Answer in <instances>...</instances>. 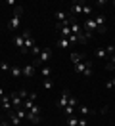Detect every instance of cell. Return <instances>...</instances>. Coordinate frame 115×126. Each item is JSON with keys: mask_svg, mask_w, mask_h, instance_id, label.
<instances>
[{"mask_svg": "<svg viewBox=\"0 0 115 126\" xmlns=\"http://www.w3.org/2000/svg\"><path fill=\"white\" fill-rule=\"evenodd\" d=\"M52 54L54 52L50 50V48H42V52L38 54V57H35V63H33V65H35V67H37V65H42V67L48 65L50 59H52Z\"/></svg>", "mask_w": 115, "mask_h": 126, "instance_id": "1", "label": "cell"}, {"mask_svg": "<svg viewBox=\"0 0 115 126\" xmlns=\"http://www.w3.org/2000/svg\"><path fill=\"white\" fill-rule=\"evenodd\" d=\"M21 16H23V8L21 6H15L14 16L10 19V23H8V27H10L12 31H17V29H19V25H21Z\"/></svg>", "mask_w": 115, "mask_h": 126, "instance_id": "2", "label": "cell"}, {"mask_svg": "<svg viewBox=\"0 0 115 126\" xmlns=\"http://www.w3.org/2000/svg\"><path fill=\"white\" fill-rule=\"evenodd\" d=\"M23 36H25V46H23V50H21V54H27V52H31L33 48L37 46L35 44V38H33V32L27 29V31H23Z\"/></svg>", "mask_w": 115, "mask_h": 126, "instance_id": "3", "label": "cell"}, {"mask_svg": "<svg viewBox=\"0 0 115 126\" xmlns=\"http://www.w3.org/2000/svg\"><path fill=\"white\" fill-rule=\"evenodd\" d=\"M10 101H12V109H19V107H23V101H25V99H23V95L19 94V92H12V94H10Z\"/></svg>", "mask_w": 115, "mask_h": 126, "instance_id": "4", "label": "cell"}, {"mask_svg": "<svg viewBox=\"0 0 115 126\" xmlns=\"http://www.w3.org/2000/svg\"><path fill=\"white\" fill-rule=\"evenodd\" d=\"M84 32H90V34L98 32V25L94 19H84Z\"/></svg>", "mask_w": 115, "mask_h": 126, "instance_id": "5", "label": "cell"}, {"mask_svg": "<svg viewBox=\"0 0 115 126\" xmlns=\"http://www.w3.org/2000/svg\"><path fill=\"white\" fill-rule=\"evenodd\" d=\"M69 97H71V94H69V90H63L61 92V97H60V101H58V107H60L61 111L67 107V103H69Z\"/></svg>", "mask_w": 115, "mask_h": 126, "instance_id": "6", "label": "cell"}, {"mask_svg": "<svg viewBox=\"0 0 115 126\" xmlns=\"http://www.w3.org/2000/svg\"><path fill=\"white\" fill-rule=\"evenodd\" d=\"M92 63L88 61V59H84V61H81V63H75V65H73V71L77 73V75H83L84 73V69H86V67H90Z\"/></svg>", "mask_w": 115, "mask_h": 126, "instance_id": "7", "label": "cell"}, {"mask_svg": "<svg viewBox=\"0 0 115 126\" xmlns=\"http://www.w3.org/2000/svg\"><path fill=\"white\" fill-rule=\"evenodd\" d=\"M83 6H84V2H73V4H71V8H69V14L81 16V14H83Z\"/></svg>", "mask_w": 115, "mask_h": 126, "instance_id": "8", "label": "cell"}, {"mask_svg": "<svg viewBox=\"0 0 115 126\" xmlns=\"http://www.w3.org/2000/svg\"><path fill=\"white\" fill-rule=\"evenodd\" d=\"M10 75H12L14 79H21V77H23V67H19V65H12Z\"/></svg>", "mask_w": 115, "mask_h": 126, "instance_id": "9", "label": "cell"}, {"mask_svg": "<svg viewBox=\"0 0 115 126\" xmlns=\"http://www.w3.org/2000/svg\"><path fill=\"white\" fill-rule=\"evenodd\" d=\"M14 42H15V48H17V50H23V46H25V36H23V32L15 34Z\"/></svg>", "mask_w": 115, "mask_h": 126, "instance_id": "10", "label": "cell"}, {"mask_svg": "<svg viewBox=\"0 0 115 126\" xmlns=\"http://www.w3.org/2000/svg\"><path fill=\"white\" fill-rule=\"evenodd\" d=\"M35 73H37V69H35V65H25L23 67V77H35Z\"/></svg>", "mask_w": 115, "mask_h": 126, "instance_id": "11", "label": "cell"}, {"mask_svg": "<svg viewBox=\"0 0 115 126\" xmlns=\"http://www.w3.org/2000/svg\"><path fill=\"white\" fill-rule=\"evenodd\" d=\"M71 32H73V34H77V36H79V34H81V32H83V27H81V25L77 23L75 19H73V21H71Z\"/></svg>", "mask_w": 115, "mask_h": 126, "instance_id": "12", "label": "cell"}, {"mask_svg": "<svg viewBox=\"0 0 115 126\" xmlns=\"http://www.w3.org/2000/svg\"><path fill=\"white\" fill-rule=\"evenodd\" d=\"M77 113H79V115H81V117H86V115H90L92 111L88 109V107H86V105H79V107H77Z\"/></svg>", "mask_w": 115, "mask_h": 126, "instance_id": "13", "label": "cell"}, {"mask_svg": "<svg viewBox=\"0 0 115 126\" xmlns=\"http://www.w3.org/2000/svg\"><path fill=\"white\" fill-rule=\"evenodd\" d=\"M71 46V42H69V38H58V48H61V50H65V48Z\"/></svg>", "mask_w": 115, "mask_h": 126, "instance_id": "14", "label": "cell"}, {"mask_svg": "<svg viewBox=\"0 0 115 126\" xmlns=\"http://www.w3.org/2000/svg\"><path fill=\"white\" fill-rule=\"evenodd\" d=\"M65 124L67 126H79V117H75V115H73V117H67L65 118Z\"/></svg>", "mask_w": 115, "mask_h": 126, "instance_id": "15", "label": "cell"}, {"mask_svg": "<svg viewBox=\"0 0 115 126\" xmlns=\"http://www.w3.org/2000/svg\"><path fill=\"white\" fill-rule=\"evenodd\" d=\"M10 120H12V124H14V126H19V124H21V118L17 117L14 111H10Z\"/></svg>", "mask_w": 115, "mask_h": 126, "instance_id": "16", "label": "cell"}, {"mask_svg": "<svg viewBox=\"0 0 115 126\" xmlns=\"http://www.w3.org/2000/svg\"><path fill=\"white\" fill-rule=\"evenodd\" d=\"M35 105H37V101H33V99H29V97H27V99L23 101V109H25V111H31Z\"/></svg>", "mask_w": 115, "mask_h": 126, "instance_id": "17", "label": "cell"}, {"mask_svg": "<svg viewBox=\"0 0 115 126\" xmlns=\"http://www.w3.org/2000/svg\"><path fill=\"white\" fill-rule=\"evenodd\" d=\"M81 61H84L83 54H71V63H73V65H75V63H81Z\"/></svg>", "mask_w": 115, "mask_h": 126, "instance_id": "18", "label": "cell"}, {"mask_svg": "<svg viewBox=\"0 0 115 126\" xmlns=\"http://www.w3.org/2000/svg\"><path fill=\"white\" fill-rule=\"evenodd\" d=\"M96 57H98V59H107L106 48H98V50H96Z\"/></svg>", "mask_w": 115, "mask_h": 126, "instance_id": "19", "label": "cell"}, {"mask_svg": "<svg viewBox=\"0 0 115 126\" xmlns=\"http://www.w3.org/2000/svg\"><path fill=\"white\" fill-rule=\"evenodd\" d=\"M27 120H31V122L38 124V122H40V115H33V113H29V111H27Z\"/></svg>", "mask_w": 115, "mask_h": 126, "instance_id": "20", "label": "cell"}, {"mask_svg": "<svg viewBox=\"0 0 115 126\" xmlns=\"http://www.w3.org/2000/svg\"><path fill=\"white\" fill-rule=\"evenodd\" d=\"M69 17H71V16H69L67 12H56V19H60V23H61V21H65V19H69Z\"/></svg>", "mask_w": 115, "mask_h": 126, "instance_id": "21", "label": "cell"}, {"mask_svg": "<svg viewBox=\"0 0 115 126\" xmlns=\"http://www.w3.org/2000/svg\"><path fill=\"white\" fill-rule=\"evenodd\" d=\"M40 75H42L44 79H50V77H52V69H50L48 65H44V67H42V71H40Z\"/></svg>", "mask_w": 115, "mask_h": 126, "instance_id": "22", "label": "cell"}, {"mask_svg": "<svg viewBox=\"0 0 115 126\" xmlns=\"http://www.w3.org/2000/svg\"><path fill=\"white\" fill-rule=\"evenodd\" d=\"M63 115H65V118H67V117H73V115H75V107L67 105V107L63 109Z\"/></svg>", "mask_w": 115, "mask_h": 126, "instance_id": "23", "label": "cell"}, {"mask_svg": "<svg viewBox=\"0 0 115 126\" xmlns=\"http://www.w3.org/2000/svg\"><path fill=\"white\" fill-rule=\"evenodd\" d=\"M14 113H15V115H17L19 118H21V120H23V118H27V111L23 109V107H19V109H15Z\"/></svg>", "mask_w": 115, "mask_h": 126, "instance_id": "24", "label": "cell"}, {"mask_svg": "<svg viewBox=\"0 0 115 126\" xmlns=\"http://www.w3.org/2000/svg\"><path fill=\"white\" fill-rule=\"evenodd\" d=\"M94 21H96V25H98V27H106V25H104V21H106V17L102 16V14L94 17Z\"/></svg>", "mask_w": 115, "mask_h": 126, "instance_id": "25", "label": "cell"}, {"mask_svg": "<svg viewBox=\"0 0 115 126\" xmlns=\"http://www.w3.org/2000/svg\"><path fill=\"white\" fill-rule=\"evenodd\" d=\"M42 86H44V90H52V88H54V82L50 79H44V80H42Z\"/></svg>", "mask_w": 115, "mask_h": 126, "instance_id": "26", "label": "cell"}, {"mask_svg": "<svg viewBox=\"0 0 115 126\" xmlns=\"http://www.w3.org/2000/svg\"><path fill=\"white\" fill-rule=\"evenodd\" d=\"M106 52H107V57H109V55H113L115 54V46H113V44H107V46H106Z\"/></svg>", "mask_w": 115, "mask_h": 126, "instance_id": "27", "label": "cell"}, {"mask_svg": "<svg viewBox=\"0 0 115 126\" xmlns=\"http://www.w3.org/2000/svg\"><path fill=\"white\" fill-rule=\"evenodd\" d=\"M83 14H84V16H90V14H92V8L88 6V4H84V6H83Z\"/></svg>", "mask_w": 115, "mask_h": 126, "instance_id": "28", "label": "cell"}, {"mask_svg": "<svg viewBox=\"0 0 115 126\" xmlns=\"http://www.w3.org/2000/svg\"><path fill=\"white\" fill-rule=\"evenodd\" d=\"M10 69H12V67H10L6 61H0V71H10Z\"/></svg>", "mask_w": 115, "mask_h": 126, "instance_id": "29", "label": "cell"}, {"mask_svg": "<svg viewBox=\"0 0 115 126\" xmlns=\"http://www.w3.org/2000/svg\"><path fill=\"white\" fill-rule=\"evenodd\" d=\"M40 52H42V50H40V48H38V46H35V48H33V50H31V54L35 55V57H38V54H40Z\"/></svg>", "mask_w": 115, "mask_h": 126, "instance_id": "30", "label": "cell"}, {"mask_svg": "<svg viewBox=\"0 0 115 126\" xmlns=\"http://www.w3.org/2000/svg\"><path fill=\"white\" fill-rule=\"evenodd\" d=\"M83 77H92V65H90V67H86V69H84Z\"/></svg>", "mask_w": 115, "mask_h": 126, "instance_id": "31", "label": "cell"}, {"mask_svg": "<svg viewBox=\"0 0 115 126\" xmlns=\"http://www.w3.org/2000/svg\"><path fill=\"white\" fill-rule=\"evenodd\" d=\"M29 113H33V115H40V107H38V103H37V105H35V107L29 111Z\"/></svg>", "mask_w": 115, "mask_h": 126, "instance_id": "32", "label": "cell"}, {"mask_svg": "<svg viewBox=\"0 0 115 126\" xmlns=\"http://www.w3.org/2000/svg\"><path fill=\"white\" fill-rule=\"evenodd\" d=\"M69 42H71V44L79 42V36H77V34H71V36H69Z\"/></svg>", "mask_w": 115, "mask_h": 126, "instance_id": "33", "label": "cell"}, {"mask_svg": "<svg viewBox=\"0 0 115 126\" xmlns=\"http://www.w3.org/2000/svg\"><path fill=\"white\" fill-rule=\"evenodd\" d=\"M79 126H86V118L84 117H79Z\"/></svg>", "mask_w": 115, "mask_h": 126, "instance_id": "34", "label": "cell"}, {"mask_svg": "<svg viewBox=\"0 0 115 126\" xmlns=\"http://www.w3.org/2000/svg\"><path fill=\"white\" fill-rule=\"evenodd\" d=\"M107 111H109V107H107V105H104V107H102V109H100V111H98V113H102V115H106Z\"/></svg>", "mask_w": 115, "mask_h": 126, "instance_id": "35", "label": "cell"}, {"mask_svg": "<svg viewBox=\"0 0 115 126\" xmlns=\"http://www.w3.org/2000/svg\"><path fill=\"white\" fill-rule=\"evenodd\" d=\"M106 88H107V90H113V84H111V80H107V82H106Z\"/></svg>", "mask_w": 115, "mask_h": 126, "instance_id": "36", "label": "cell"}, {"mask_svg": "<svg viewBox=\"0 0 115 126\" xmlns=\"http://www.w3.org/2000/svg\"><path fill=\"white\" fill-rule=\"evenodd\" d=\"M109 63H111V65H115V54L109 55Z\"/></svg>", "mask_w": 115, "mask_h": 126, "instance_id": "37", "label": "cell"}, {"mask_svg": "<svg viewBox=\"0 0 115 126\" xmlns=\"http://www.w3.org/2000/svg\"><path fill=\"white\" fill-rule=\"evenodd\" d=\"M4 95H6V92H4V88L0 86V97H4Z\"/></svg>", "mask_w": 115, "mask_h": 126, "instance_id": "38", "label": "cell"}, {"mask_svg": "<svg viewBox=\"0 0 115 126\" xmlns=\"http://www.w3.org/2000/svg\"><path fill=\"white\" fill-rule=\"evenodd\" d=\"M0 126H10V122H6V120H2V122H0Z\"/></svg>", "mask_w": 115, "mask_h": 126, "instance_id": "39", "label": "cell"}, {"mask_svg": "<svg viewBox=\"0 0 115 126\" xmlns=\"http://www.w3.org/2000/svg\"><path fill=\"white\" fill-rule=\"evenodd\" d=\"M109 65H111V63H109ZM109 71H113V73H115V65H111V67H109Z\"/></svg>", "mask_w": 115, "mask_h": 126, "instance_id": "40", "label": "cell"}, {"mask_svg": "<svg viewBox=\"0 0 115 126\" xmlns=\"http://www.w3.org/2000/svg\"><path fill=\"white\" fill-rule=\"evenodd\" d=\"M109 80H111V84H113V88H115V77H113V79H109Z\"/></svg>", "mask_w": 115, "mask_h": 126, "instance_id": "41", "label": "cell"}, {"mask_svg": "<svg viewBox=\"0 0 115 126\" xmlns=\"http://www.w3.org/2000/svg\"><path fill=\"white\" fill-rule=\"evenodd\" d=\"M2 120H4V117H2V115H0V122H2Z\"/></svg>", "mask_w": 115, "mask_h": 126, "instance_id": "42", "label": "cell"}, {"mask_svg": "<svg viewBox=\"0 0 115 126\" xmlns=\"http://www.w3.org/2000/svg\"><path fill=\"white\" fill-rule=\"evenodd\" d=\"M0 107H2V97H0Z\"/></svg>", "mask_w": 115, "mask_h": 126, "instance_id": "43", "label": "cell"}]
</instances>
